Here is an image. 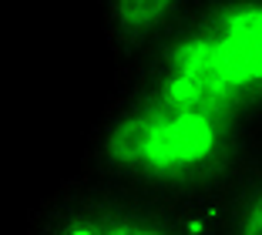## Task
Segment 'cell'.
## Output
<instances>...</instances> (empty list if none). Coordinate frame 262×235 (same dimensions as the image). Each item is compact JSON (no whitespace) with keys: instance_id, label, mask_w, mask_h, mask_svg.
<instances>
[{"instance_id":"7a4b0ae2","label":"cell","mask_w":262,"mask_h":235,"mask_svg":"<svg viewBox=\"0 0 262 235\" xmlns=\"http://www.w3.org/2000/svg\"><path fill=\"white\" fill-rule=\"evenodd\" d=\"M115 84L262 128V0H195L155 51L115 71Z\"/></svg>"},{"instance_id":"3957f363","label":"cell","mask_w":262,"mask_h":235,"mask_svg":"<svg viewBox=\"0 0 262 235\" xmlns=\"http://www.w3.org/2000/svg\"><path fill=\"white\" fill-rule=\"evenodd\" d=\"M219 202H168L74 175L27 212V235H215Z\"/></svg>"},{"instance_id":"6da1fadb","label":"cell","mask_w":262,"mask_h":235,"mask_svg":"<svg viewBox=\"0 0 262 235\" xmlns=\"http://www.w3.org/2000/svg\"><path fill=\"white\" fill-rule=\"evenodd\" d=\"M262 148V128L111 84L77 175L168 202H219Z\"/></svg>"},{"instance_id":"5b68a950","label":"cell","mask_w":262,"mask_h":235,"mask_svg":"<svg viewBox=\"0 0 262 235\" xmlns=\"http://www.w3.org/2000/svg\"><path fill=\"white\" fill-rule=\"evenodd\" d=\"M215 235H262V148L219 198Z\"/></svg>"},{"instance_id":"277c9868","label":"cell","mask_w":262,"mask_h":235,"mask_svg":"<svg viewBox=\"0 0 262 235\" xmlns=\"http://www.w3.org/2000/svg\"><path fill=\"white\" fill-rule=\"evenodd\" d=\"M195 0H98L101 34L115 68H128L185 20Z\"/></svg>"}]
</instances>
